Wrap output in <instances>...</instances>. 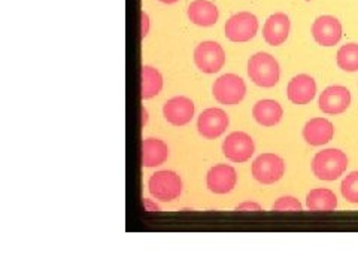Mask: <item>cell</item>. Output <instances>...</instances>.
Listing matches in <instances>:
<instances>
[{
  "mask_svg": "<svg viewBox=\"0 0 358 268\" xmlns=\"http://www.w3.org/2000/svg\"><path fill=\"white\" fill-rule=\"evenodd\" d=\"M348 167V156L341 149H326L318 152L312 160V170L321 181H336Z\"/></svg>",
  "mask_w": 358,
  "mask_h": 268,
  "instance_id": "cell-1",
  "label": "cell"
},
{
  "mask_svg": "<svg viewBox=\"0 0 358 268\" xmlns=\"http://www.w3.org/2000/svg\"><path fill=\"white\" fill-rule=\"evenodd\" d=\"M279 64L267 52H257L248 60V76L251 81L263 88L275 87L279 82Z\"/></svg>",
  "mask_w": 358,
  "mask_h": 268,
  "instance_id": "cell-2",
  "label": "cell"
},
{
  "mask_svg": "<svg viewBox=\"0 0 358 268\" xmlns=\"http://www.w3.org/2000/svg\"><path fill=\"white\" fill-rule=\"evenodd\" d=\"M150 193L152 197L160 201H172L181 195L182 182L175 172L162 170L150 177L148 182Z\"/></svg>",
  "mask_w": 358,
  "mask_h": 268,
  "instance_id": "cell-3",
  "label": "cell"
},
{
  "mask_svg": "<svg viewBox=\"0 0 358 268\" xmlns=\"http://www.w3.org/2000/svg\"><path fill=\"white\" fill-rule=\"evenodd\" d=\"M212 93L222 105H238L246 94V85L241 76L226 73L214 82Z\"/></svg>",
  "mask_w": 358,
  "mask_h": 268,
  "instance_id": "cell-4",
  "label": "cell"
},
{
  "mask_svg": "<svg viewBox=\"0 0 358 268\" xmlns=\"http://www.w3.org/2000/svg\"><path fill=\"white\" fill-rule=\"evenodd\" d=\"M194 63L200 72L217 73L226 63V52L221 45L214 40L201 42L194 50Z\"/></svg>",
  "mask_w": 358,
  "mask_h": 268,
  "instance_id": "cell-5",
  "label": "cell"
},
{
  "mask_svg": "<svg viewBox=\"0 0 358 268\" xmlns=\"http://www.w3.org/2000/svg\"><path fill=\"white\" fill-rule=\"evenodd\" d=\"M285 172V164L281 156L275 154H262L252 163V176L257 182L271 185L281 181Z\"/></svg>",
  "mask_w": 358,
  "mask_h": 268,
  "instance_id": "cell-6",
  "label": "cell"
},
{
  "mask_svg": "<svg viewBox=\"0 0 358 268\" xmlns=\"http://www.w3.org/2000/svg\"><path fill=\"white\" fill-rule=\"evenodd\" d=\"M259 30V20L251 13L234 14L226 22V36L231 42H248Z\"/></svg>",
  "mask_w": 358,
  "mask_h": 268,
  "instance_id": "cell-7",
  "label": "cell"
},
{
  "mask_svg": "<svg viewBox=\"0 0 358 268\" xmlns=\"http://www.w3.org/2000/svg\"><path fill=\"white\" fill-rule=\"evenodd\" d=\"M255 151V144L250 134L243 131H234L229 134L222 143V152L233 163L248 161Z\"/></svg>",
  "mask_w": 358,
  "mask_h": 268,
  "instance_id": "cell-8",
  "label": "cell"
},
{
  "mask_svg": "<svg viewBox=\"0 0 358 268\" xmlns=\"http://www.w3.org/2000/svg\"><path fill=\"white\" fill-rule=\"evenodd\" d=\"M320 109L324 114L339 115L350 107L351 105V93L346 87L331 85L327 87L320 96Z\"/></svg>",
  "mask_w": 358,
  "mask_h": 268,
  "instance_id": "cell-9",
  "label": "cell"
},
{
  "mask_svg": "<svg viewBox=\"0 0 358 268\" xmlns=\"http://www.w3.org/2000/svg\"><path fill=\"white\" fill-rule=\"evenodd\" d=\"M229 127V117L226 112L218 107L206 109L197 119V128L201 136L206 139H217Z\"/></svg>",
  "mask_w": 358,
  "mask_h": 268,
  "instance_id": "cell-10",
  "label": "cell"
},
{
  "mask_svg": "<svg viewBox=\"0 0 358 268\" xmlns=\"http://www.w3.org/2000/svg\"><path fill=\"white\" fill-rule=\"evenodd\" d=\"M312 36L321 47H334L342 39L341 21L331 15L318 17L312 26Z\"/></svg>",
  "mask_w": 358,
  "mask_h": 268,
  "instance_id": "cell-11",
  "label": "cell"
},
{
  "mask_svg": "<svg viewBox=\"0 0 358 268\" xmlns=\"http://www.w3.org/2000/svg\"><path fill=\"white\" fill-rule=\"evenodd\" d=\"M194 115V103L192 98L178 96L171 100H167L166 105L163 106V117L167 122H171L172 126L181 127L188 124L193 119Z\"/></svg>",
  "mask_w": 358,
  "mask_h": 268,
  "instance_id": "cell-12",
  "label": "cell"
},
{
  "mask_svg": "<svg viewBox=\"0 0 358 268\" xmlns=\"http://www.w3.org/2000/svg\"><path fill=\"white\" fill-rule=\"evenodd\" d=\"M236 170L231 165L218 164L214 165L206 174V185L210 193L229 194L236 185Z\"/></svg>",
  "mask_w": 358,
  "mask_h": 268,
  "instance_id": "cell-13",
  "label": "cell"
},
{
  "mask_svg": "<svg viewBox=\"0 0 358 268\" xmlns=\"http://www.w3.org/2000/svg\"><path fill=\"white\" fill-rule=\"evenodd\" d=\"M288 100L294 105H308L317 94L315 80L309 75H297L288 84Z\"/></svg>",
  "mask_w": 358,
  "mask_h": 268,
  "instance_id": "cell-14",
  "label": "cell"
},
{
  "mask_svg": "<svg viewBox=\"0 0 358 268\" xmlns=\"http://www.w3.org/2000/svg\"><path fill=\"white\" fill-rule=\"evenodd\" d=\"M289 27L291 22L285 14L278 13L271 15L263 27L264 40L268 45H272V47H279V45H282L287 40L289 35Z\"/></svg>",
  "mask_w": 358,
  "mask_h": 268,
  "instance_id": "cell-15",
  "label": "cell"
},
{
  "mask_svg": "<svg viewBox=\"0 0 358 268\" xmlns=\"http://www.w3.org/2000/svg\"><path fill=\"white\" fill-rule=\"evenodd\" d=\"M334 136V127L326 118H313L306 122L303 128V139L312 147H322Z\"/></svg>",
  "mask_w": 358,
  "mask_h": 268,
  "instance_id": "cell-16",
  "label": "cell"
},
{
  "mask_svg": "<svg viewBox=\"0 0 358 268\" xmlns=\"http://www.w3.org/2000/svg\"><path fill=\"white\" fill-rule=\"evenodd\" d=\"M188 18L196 26H214L218 20V8L209 0H194L188 6Z\"/></svg>",
  "mask_w": 358,
  "mask_h": 268,
  "instance_id": "cell-17",
  "label": "cell"
},
{
  "mask_svg": "<svg viewBox=\"0 0 358 268\" xmlns=\"http://www.w3.org/2000/svg\"><path fill=\"white\" fill-rule=\"evenodd\" d=\"M282 106L275 100H260L252 109V117L263 127H273L282 119Z\"/></svg>",
  "mask_w": 358,
  "mask_h": 268,
  "instance_id": "cell-18",
  "label": "cell"
},
{
  "mask_svg": "<svg viewBox=\"0 0 358 268\" xmlns=\"http://www.w3.org/2000/svg\"><path fill=\"white\" fill-rule=\"evenodd\" d=\"M167 156H169V148L160 140L148 137L142 142V165L143 167H157L162 165Z\"/></svg>",
  "mask_w": 358,
  "mask_h": 268,
  "instance_id": "cell-19",
  "label": "cell"
},
{
  "mask_svg": "<svg viewBox=\"0 0 358 268\" xmlns=\"http://www.w3.org/2000/svg\"><path fill=\"white\" fill-rule=\"evenodd\" d=\"M306 207L309 210H322L330 211L338 207V198H336L334 193L326 188L312 189V191L306 197Z\"/></svg>",
  "mask_w": 358,
  "mask_h": 268,
  "instance_id": "cell-20",
  "label": "cell"
},
{
  "mask_svg": "<svg viewBox=\"0 0 358 268\" xmlns=\"http://www.w3.org/2000/svg\"><path fill=\"white\" fill-rule=\"evenodd\" d=\"M141 77H142V89H141L142 98H151L157 94H160L163 88V76L159 70L154 69L151 66H143Z\"/></svg>",
  "mask_w": 358,
  "mask_h": 268,
  "instance_id": "cell-21",
  "label": "cell"
},
{
  "mask_svg": "<svg viewBox=\"0 0 358 268\" xmlns=\"http://www.w3.org/2000/svg\"><path fill=\"white\" fill-rule=\"evenodd\" d=\"M338 66L345 72L358 70V43H348L338 51Z\"/></svg>",
  "mask_w": 358,
  "mask_h": 268,
  "instance_id": "cell-22",
  "label": "cell"
},
{
  "mask_svg": "<svg viewBox=\"0 0 358 268\" xmlns=\"http://www.w3.org/2000/svg\"><path fill=\"white\" fill-rule=\"evenodd\" d=\"M342 195L352 204L358 203V172H352L346 176L341 185Z\"/></svg>",
  "mask_w": 358,
  "mask_h": 268,
  "instance_id": "cell-23",
  "label": "cell"
},
{
  "mask_svg": "<svg viewBox=\"0 0 358 268\" xmlns=\"http://www.w3.org/2000/svg\"><path fill=\"white\" fill-rule=\"evenodd\" d=\"M273 210H297L300 211L303 209L301 206L300 201L296 197H291V195H285L276 200V203L272 206Z\"/></svg>",
  "mask_w": 358,
  "mask_h": 268,
  "instance_id": "cell-24",
  "label": "cell"
},
{
  "mask_svg": "<svg viewBox=\"0 0 358 268\" xmlns=\"http://www.w3.org/2000/svg\"><path fill=\"white\" fill-rule=\"evenodd\" d=\"M141 17H142V38H145L150 31V17L145 13H142Z\"/></svg>",
  "mask_w": 358,
  "mask_h": 268,
  "instance_id": "cell-25",
  "label": "cell"
},
{
  "mask_svg": "<svg viewBox=\"0 0 358 268\" xmlns=\"http://www.w3.org/2000/svg\"><path fill=\"white\" fill-rule=\"evenodd\" d=\"M260 209H262L260 204L257 203H242L241 206L236 207V210H255V211H259Z\"/></svg>",
  "mask_w": 358,
  "mask_h": 268,
  "instance_id": "cell-26",
  "label": "cell"
},
{
  "mask_svg": "<svg viewBox=\"0 0 358 268\" xmlns=\"http://www.w3.org/2000/svg\"><path fill=\"white\" fill-rule=\"evenodd\" d=\"M143 206L147 207V211H155V214H159L160 211V207L151 203V200H148V198H143Z\"/></svg>",
  "mask_w": 358,
  "mask_h": 268,
  "instance_id": "cell-27",
  "label": "cell"
},
{
  "mask_svg": "<svg viewBox=\"0 0 358 268\" xmlns=\"http://www.w3.org/2000/svg\"><path fill=\"white\" fill-rule=\"evenodd\" d=\"M147 121H148V112L147 109L142 107V126L147 124Z\"/></svg>",
  "mask_w": 358,
  "mask_h": 268,
  "instance_id": "cell-28",
  "label": "cell"
},
{
  "mask_svg": "<svg viewBox=\"0 0 358 268\" xmlns=\"http://www.w3.org/2000/svg\"><path fill=\"white\" fill-rule=\"evenodd\" d=\"M160 2H163V3H167V5H171V3H175V2H178V0H160Z\"/></svg>",
  "mask_w": 358,
  "mask_h": 268,
  "instance_id": "cell-29",
  "label": "cell"
}]
</instances>
